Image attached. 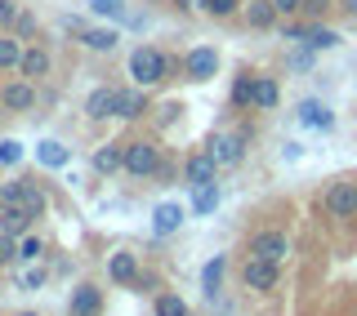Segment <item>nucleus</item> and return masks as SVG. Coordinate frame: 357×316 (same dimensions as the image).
I'll use <instances>...</instances> for the list:
<instances>
[{
    "instance_id": "1",
    "label": "nucleus",
    "mask_w": 357,
    "mask_h": 316,
    "mask_svg": "<svg viewBox=\"0 0 357 316\" xmlns=\"http://www.w3.org/2000/svg\"><path fill=\"white\" fill-rule=\"evenodd\" d=\"M130 76H134L139 85H156V81L165 76V58H161L156 49H148V45H143V49L130 54Z\"/></svg>"
},
{
    "instance_id": "2",
    "label": "nucleus",
    "mask_w": 357,
    "mask_h": 316,
    "mask_svg": "<svg viewBox=\"0 0 357 316\" xmlns=\"http://www.w3.org/2000/svg\"><path fill=\"white\" fill-rule=\"evenodd\" d=\"M326 214L331 219H349V214H357V183H331Z\"/></svg>"
},
{
    "instance_id": "3",
    "label": "nucleus",
    "mask_w": 357,
    "mask_h": 316,
    "mask_svg": "<svg viewBox=\"0 0 357 316\" xmlns=\"http://www.w3.org/2000/svg\"><path fill=\"white\" fill-rule=\"evenodd\" d=\"M241 281H245V290H273L277 263H268V258H255V254H250V263L241 267Z\"/></svg>"
},
{
    "instance_id": "4",
    "label": "nucleus",
    "mask_w": 357,
    "mask_h": 316,
    "mask_svg": "<svg viewBox=\"0 0 357 316\" xmlns=\"http://www.w3.org/2000/svg\"><path fill=\"white\" fill-rule=\"evenodd\" d=\"M126 169L139 174V178H148L156 169V148H152V143H130V148H126Z\"/></svg>"
},
{
    "instance_id": "5",
    "label": "nucleus",
    "mask_w": 357,
    "mask_h": 316,
    "mask_svg": "<svg viewBox=\"0 0 357 316\" xmlns=\"http://www.w3.org/2000/svg\"><path fill=\"white\" fill-rule=\"evenodd\" d=\"M250 254L255 258H268V263H282V258H286V236L282 232H259L250 241Z\"/></svg>"
},
{
    "instance_id": "6",
    "label": "nucleus",
    "mask_w": 357,
    "mask_h": 316,
    "mask_svg": "<svg viewBox=\"0 0 357 316\" xmlns=\"http://www.w3.org/2000/svg\"><path fill=\"white\" fill-rule=\"evenodd\" d=\"M215 156L210 152H197V156H188V187H201V183H215Z\"/></svg>"
},
{
    "instance_id": "7",
    "label": "nucleus",
    "mask_w": 357,
    "mask_h": 316,
    "mask_svg": "<svg viewBox=\"0 0 357 316\" xmlns=\"http://www.w3.org/2000/svg\"><path fill=\"white\" fill-rule=\"evenodd\" d=\"M241 134H223V139L210 143V156H215V165H237L241 161Z\"/></svg>"
},
{
    "instance_id": "8",
    "label": "nucleus",
    "mask_w": 357,
    "mask_h": 316,
    "mask_svg": "<svg viewBox=\"0 0 357 316\" xmlns=\"http://www.w3.org/2000/svg\"><path fill=\"white\" fill-rule=\"evenodd\" d=\"M116 98H121V89H94L89 103H85V111L94 120H107V116H116Z\"/></svg>"
},
{
    "instance_id": "9",
    "label": "nucleus",
    "mask_w": 357,
    "mask_h": 316,
    "mask_svg": "<svg viewBox=\"0 0 357 316\" xmlns=\"http://www.w3.org/2000/svg\"><path fill=\"white\" fill-rule=\"evenodd\" d=\"M183 67H188V76H192V81H210V76H215V67H219V58H215V49H192Z\"/></svg>"
},
{
    "instance_id": "10",
    "label": "nucleus",
    "mask_w": 357,
    "mask_h": 316,
    "mask_svg": "<svg viewBox=\"0 0 357 316\" xmlns=\"http://www.w3.org/2000/svg\"><path fill=\"white\" fill-rule=\"evenodd\" d=\"M0 103H5L9 111H27L31 103H36V89H31L27 81H18V85H5V94H0Z\"/></svg>"
},
{
    "instance_id": "11",
    "label": "nucleus",
    "mask_w": 357,
    "mask_h": 316,
    "mask_svg": "<svg viewBox=\"0 0 357 316\" xmlns=\"http://www.w3.org/2000/svg\"><path fill=\"white\" fill-rule=\"evenodd\" d=\"M103 312V299H98V290L94 285H81L72 294V316H98Z\"/></svg>"
},
{
    "instance_id": "12",
    "label": "nucleus",
    "mask_w": 357,
    "mask_h": 316,
    "mask_svg": "<svg viewBox=\"0 0 357 316\" xmlns=\"http://www.w3.org/2000/svg\"><path fill=\"white\" fill-rule=\"evenodd\" d=\"M295 116L304 120V125H312V129H331V125H335V116H331V111L321 107V103H312V98H308V103H299Z\"/></svg>"
},
{
    "instance_id": "13",
    "label": "nucleus",
    "mask_w": 357,
    "mask_h": 316,
    "mask_svg": "<svg viewBox=\"0 0 357 316\" xmlns=\"http://www.w3.org/2000/svg\"><path fill=\"white\" fill-rule=\"evenodd\" d=\"M94 169H98V174H116V169H126V148H116V143H112V148H98L94 152Z\"/></svg>"
},
{
    "instance_id": "14",
    "label": "nucleus",
    "mask_w": 357,
    "mask_h": 316,
    "mask_svg": "<svg viewBox=\"0 0 357 316\" xmlns=\"http://www.w3.org/2000/svg\"><path fill=\"white\" fill-rule=\"evenodd\" d=\"M18 210H27L31 219H40V214H45V191H40L36 183H22V191H18Z\"/></svg>"
},
{
    "instance_id": "15",
    "label": "nucleus",
    "mask_w": 357,
    "mask_h": 316,
    "mask_svg": "<svg viewBox=\"0 0 357 316\" xmlns=\"http://www.w3.org/2000/svg\"><path fill=\"white\" fill-rule=\"evenodd\" d=\"M107 276H112V281H134V276H139L134 254H112V258H107Z\"/></svg>"
},
{
    "instance_id": "16",
    "label": "nucleus",
    "mask_w": 357,
    "mask_h": 316,
    "mask_svg": "<svg viewBox=\"0 0 357 316\" xmlns=\"http://www.w3.org/2000/svg\"><path fill=\"white\" fill-rule=\"evenodd\" d=\"M245 18H250L255 27H273L277 5H273V0H250V5H245Z\"/></svg>"
},
{
    "instance_id": "17",
    "label": "nucleus",
    "mask_w": 357,
    "mask_h": 316,
    "mask_svg": "<svg viewBox=\"0 0 357 316\" xmlns=\"http://www.w3.org/2000/svg\"><path fill=\"white\" fill-rule=\"evenodd\" d=\"M152 219H156V232H174L178 223H183V210H178L174 200H165V205H156Z\"/></svg>"
},
{
    "instance_id": "18",
    "label": "nucleus",
    "mask_w": 357,
    "mask_h": 316,
    "mask_svg": "<svg viewBox=\"0 0 357 316\" xmlns=\"http://www.w3.org/2000/svg\"><path fill=\"white\" fill-rule=\"evenodd\" d=\"M36 161L45 169H63L67 165V148H63V143H40V148H36Z\"/></svg>"
},
{
    "instance_id": "19",
    "label": "nucleus",
    "mask_w": 357,
    "mask_h": 316,
    "mask_svg": "<svg viewBox=\"0 0 357 316\" xmlns=\"http://www.w3.org/2000/svg\"><path fill=\"white\" fill-rule=\"evenodd\" d=\"M0 223H5V232H9V236H22V232H27V223H31V214H27V210H18V205H5Z\"/></svg>"
},
{
    "instance_id": "20",
    "label": "nucleus",
    "mask_w": 357,
    "mask_h": 316,
    "mask_svg": "<svg viewBox=\"0 0 357 316\" xmlns=\"http://www.w3.org/2000/svg\"><path fill=\"white\" fill-rule=\"evenodd\" d=\"M215 205H219V183H201V187H197L192 210H197V214H210Z\"/></svg>"
},
{
    "instance_id": "21",
    "label": "nucleus",
    "mask_w": 357,
    "mask_h": 316,
    "mask_svg": "<svg viewBox=\"0 0 357 316\" xmlns=\"http://www.w3.org/2000/svg\"><path fill=\"white\" fill-rule=\"evenodd\" d=\"M22 72H27V76H45V72H50V54H45V49H27V54H22Z\"/></svg>"
},
{
    "instance_id": "22",
    "label": "nucleus",
    "mask_w": 357,
    "mask_h": 316,
    "mask_svg": "<svg viewBox=\"0 0 357 316\" xmlns=\"http://www.w3.org/2000/svg\"><path fill=\"white\" fill-rule=\"evenodd\" d=\"M85 49H94V54H103V49H112L116 45V31H107V27H98V31H85Z\"/></svg>"
},
{
    "instance_id": "23",
    "label": "nucleus",
    "mask_w": 357,
    "mask_h": 316,
    "mask_svg": "<svg viewBox=\"0 0 357 316\" xmlns=\"http://www.w3.org/2000/svg\"><path fill=\"white\" fill-rule=\"evenodd\" d=\"M0 67H22V49H18V36H0Z\"/></svg>"
},
{
    "instance_id": "24",
    "label": "nucleus",
    "mask_w": 357,
    "mask_h": 316,
    "mask_svg": "<svg viewBox=\"0 0 357 316\" xmlns=\"http://www.w3.org/2000/svg\"><path fill=\"white\" fill-rule=\"evenodd\" d=\"M250 107H277V85L273 81H255V103Z\"/></svg>"
},
{
    "instance_id": "25",
    "label": "nucleus",
    "mask_w": 357,
    "mask_h": 316,
    "mask_svg": "<svg viewBox=\"0 0 357 316\" xmlns=\"http://www.w3.org/2000/svg\"><path fill=\"white\" fill-rule=\"evenodd\" d=\"M156 316H188V303L174 299V294H161L156 299Z\"/></svg>"
},
{
    "instance_id": "26",
    "label": "nucleus",
    "mask_w": 357,
    "mask_h": 316,
    "mask_svg": "<svg viewBox=\"0 0 357 316\" xmlns=\"http://www.w3.org/2000/svg\"><path fill=\"white\" fill-rule=\"evenodd\" d=\"M139 111H143V98L121 89V98H116V116H139Z\"/></svg>"
},
{
    "instance_id": "27",
    "label": "nucleus",
    "mask_w": 357,
    "mask_h": 316,
    "mask_svg": "<svg viewBox=\"0 0 357 316\" xmlns=\"http://www.w3.org/2000/svg\"><path fill=\"white\" fill-rule=\"evenodd\" d=\"M232 103H237V107H245V103H255V81H250V76H241V81L232 85Z\"/></svg>"
},
{
    "instance_id": "28",
    "label": "nucleus",
    "mask_w": 357,
    "mask_h": 316,
    "mask_svg": "<svg viewBox=\"0 0 357 316\" xmlns=\"http://www.w3.org/2000/svg\"><path fill=\"white\" fill-rule=\"evenodd\" d=\"M219 276H223V258H210V263H206V294L210 299L219 294Z\"/></svg>"
},
{
    "instance_id": "29",
    "label": "nucleus",
    "mask_w": 357,
    "mask_h": 316,
    "mask_svg": "<svg viewBox=\"0 0 357 316\" xmlns=\"http://www.w3.org/2000/svg\"><path fill=\"white\" fill-rule=\"evenodd\" d=\"M14 161H22V143L5 139V143H0V165H14Z\"/></svg>"
},
{
    "instance_id": "30",
    "label": "nucleus",
    "mask_w": 357,
    "mask_h": 316,
    "mask_svg": "<svg viewBox=\"0 0 357 316\" xmlns=\"http://www.w3.org/2000/svg\"><path fill=\"white\" fill-rule=\"evenodd\" d=\"M308 45H312V49H335V45H340V36H335V31H312Z\"/></svg>"
},
{
    "instance_id": "31",
    "label": "nucleus",
    "mask_w": 357,
    "mask_h": 316,
    "mask_svg": "<svg viewBox=\"0 0 357 316\" xmlns=\"http://www.w3.org/2000/svg\"><path fill=\"white\" fill-rule=\"evenodd\" d=\"M206 9L215 18H228V14H237V0H206Z\"/></svg>"
},
{
    "instance_id": "32",
    "label": "nucleus",
    "mask_w": 357,
    "mask_h": 316,
    "mask_svg": "<svg viewBox=\"0 0 357 316\" xmlns=\"http://www.w3.org/2000/svg\"><path fill=\"white\" fill-rule=\"evenodd\" d=\"M40 254V236H22L18 241V258H36Z\"/></svg>"
},
{
    "instance_id": "33",
    "label": "nucleus",
    "mask_w": 357,
    "mask_h": 316,
    "mask_svg": "<svg viewBox=\"0 0 357 316\" xmlns=\"http://www.w3.org/2000/svg\"><path fill=\"white\" fill-rule=\"evenodd\" d=\"M89 9L103 14V18H112V14H121V0H89Z\"/></svg>"
},
{
    "instance_id": "34",
    "label": "nucleus",
    "mask_w": 357,
    "mask_h": 316,
    "mask_svg": "<svg viewBox=\"0 0 357 316\" xmlns=\"http://www.w3.org/2000/svg\"><path fill=\"white\" fill-rule=\"evenodd\" d=\"M9 258H18V245H14V236H0V263H9Z\"/></svg>"
},
{
    "instance_id": "35",
    "label": "nucleus",
    "mask_w": 357,
    "mask_h": 316,
    "mask_svg": "<svg viewBox=\"0 0 357 316\" xmlns=\"http://www.w3.org/2000/svg\"><path fill=\"white\" fill-rule=\"evenodd\" d=\"M18 191H22V183H5L0 187V205H18Z\"/></svg>"
},
{
    "instance_id": "36",
    "label": "nucleus",
    "mask_w": 357,
    "mask_h": 316,
    "mask_svg": "<svg viewBox=\"0 0 357 316\" xmlns=\"http://www.w3.org/2000/svg\"><path fill=\"white\" fill-rule=\"evenodd\" d=\"M18 285H22V290H40V285H45V272H22Z\"/></svg>"
},
{
    "instance_id": "37",
    "label": "nucleus",
    "mask_w": 357,
    "mask_h": 316,
    "mask_svg": "<svg viewBox=\"0 0 357 316\" xmlns=\"http://www.w3.org/2000/svg\"><path fill=\"white\" fill-rule=\"evenodd\" d=\"M277 14H295V9H304V0H273Z\"/></svg>"
},
{
    "instance_id": "38",
    "label": "nucleus",
    "mask_w": 357,
    "mask_h": 316,
    "mask_svg": "<svg viewBox=\"0 0 357 316\" xmlns=\"http://www.w3.org/2000/svg\"><path fill=\"white\" fill-rule=\"evenodd\" d=\"M14 14H18V9H14V0H0V22H9Z\"/></svg>"
},
{
    "instance_id": "39",
    "label": "nucleus",
    "mask_w": 357,
    "mask_h": 316,
    "mask_svg": "<svg viewBox=\"0 0 357 316\" xmlns=\"http://www.w3.org/2000/svg\"><path fill=\"white\" fill-rule=\"evenodd\" d=\"M304 9H312V14H317V9H326V0H304Z\"/></svg>"
},
{
    "instance_id": "40",
    "label": "nucleus",
    "mask_w": 357,
    "mask_h": 316,
    "mask_svg": "<svg viewBox=\"0 0 357 316\" xmlns=\"http://www.w3.org/2000/svg\"><path fill=\"white\" fill-rule=\"evenodd\" d=\"M178 9H192V5H206V0H174Z\"/></svg>"
},
{
    "instance_id": "41",
    "label": "nucleus",
    "mask_w": 357,
    "mask_h": 316,
    "mask_svg": "<svg viewBox=\"0 0 357 316\" xmlns=\"http://www.w3.org/2000/svg\"><path fill=\"white\" fill-rule=\"evenodd\" d=\"M344 9H349V14H357V0H344Z\"/></svg>"
},
{
    "instance_id": "42",
    "label": "nucleus",
    "mask_w": 357,
    "mask_h": 316,
    "mask_svg": "<svg viewBox=\"0 0 357 316\" xmlns=\"http://www.w3.org/2000/svg\"><path fill=\"white\" fill-rule=\"evenodd\" d=\"M0 116H5V103H0Z\"/></svg>"
},
{
    "instance_id": "43",
    "label": "nucleus",
    "mask_w": 357,
    "mask_h": 316,
    "mask_svg": "<svg viewBox=\"0 0 357 316\" xmlns=\"http://www.w3.org/2000/svg\"><path fill=\"white\" fill-rule=\"evenodd\" d=\"M22 316H36V312H22Z\"/></svg>"
}]
</instances>
